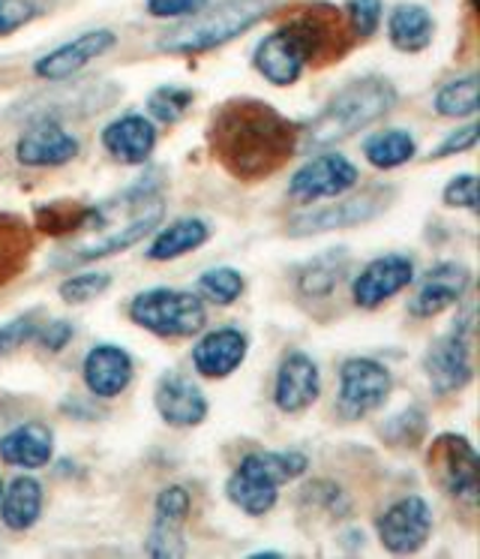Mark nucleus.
<instances>
[{
    "instance_id": "f257e3e1",
    "label": "nucleus",
    "mask_w": 480,
    "mask_h": 559,
    "mask_svg": "<svg viewBox=\"0 0 480 559\" xmlns=\"http://www.w3.org/2000/svg\"><path fill=\"white\" fill-rule=\"evenodd\" d=\"M214 151L235 178H264L298 147V130L264 103H228L214 121Z\"/></svg>"
},
{
    "instance_id": "f03ea898",
    "label": "nucleus",
    "mask_w": 480,
    "mask_h": 559,
    "mask_svg": "<svg viewBox=\"0 0 480 559\" xmlns=\"http://www.w3.org/2000/svg\"><path fill=\"white\" fill-rule=\"evenodd\" d=\"M396 91L384 79H358L343 87L322 115L303 130V147H327L355 135L372 121H379L384 111L394 109Z\"/></svg>"
},
{
    "instance_id": "7ed1b4c3",
    "label": "nucleus",
    "mask_w": 480,
    "mask_h": 559,
    "mask_svg": "<svg viewBox=\"0 0 480 559\" xmlns=\"http://www.w3.org/2000/svg\"><path fill=\"white\" fill-rule=\"evenodd\" d=\"M267 10H271V0H226L211 10H199L187 15V22L175 27L168 37L159 39V49L171 55H199V51L216 49L243 31H250L255 22H262Z\"/></svg>"
},
{
    "instance_id": "20e7f679",
    "label": "nucleus",
    "mask_w": 480,
    "mask_h": 559,
    "mask_svg": "<svg viewBox=\"0 0 480 559\" xmlns=\"http://www.w3.org/2000/svg\"><path fill=\"white\" fill-rule=\"evenodd\" d=\"M307 469V457L298 451H279V454H250L243 457L235 475L228 478V499L252 518L267 514L276 506V487L298 478Z\"/></svg>"
},
{
    "instance_id": "39448f33",
    "label": "nucleus",
    "mask_w": 480,
    "mask_h": 559,
    "mask_svg": "<svg viewBox=\"0 0 480 559\" xmlns=\"http://www.w3.org/2000/svg\"><path fill=\"white\" fill-rule=\"evenodd\" d=\"M130 317L135 325L159 337H192L204 329V305L199 295L180 289H151L132 298Z\"/></svg>"
},
{
    "instance_id": "423d86ee",
    "label": "nucleus",
    "mask_w": 480,
    "mask_h": 559,
    "mask_svg": "<svg viewBox=\"0 0 480 559\" xmlns=\"http://www.w3.org/2000/svg\"><path fill=\"white\" fill-rule=\"evenodd\" d=\"M391 385L394 379L387 373V367L372 358H348L339 373V406L351 418L372 413L387 401Z\"/></svg>"
},
{
    "instance_id": "0eeeda50",
    "label": "nucleus",
    "mask_w": 480,
    "mask_h": 559,
    "mask_svg": "<svg viewBox=\"0 0 480 559\" xmlns=\"http://www.w3.org/2000/svg\"><path fill=\"white\" fill-rule=\"evenodd\" d=\"M310 61L307 39L300 37L295 25L279 27L271 37H264L255 49V70L271 82V85H295Z\"/></svg>"
},
{
    "instance_id": "6e6552de",
    "label": "nucleus",
    "mask_w": 480,
    "mask_h": 559,
    "mask_svg": "<svg viewBox=\"0 0 480 559\" xmlns=\"http://www.w3.org/2000/svg\"><path fill=\"white\" fill-rule=\"evenodd\" d=\"M430 463L439 481L444 485L447 493H454L456 499L466 502H478V454L468 445V439L463 437H439L432 445Z\"/></svg>"
},
{
    "instance_id": "1a4fd4ad",
    "label": "nucleus",
    "mask_w": 480,
    "mask_h": 559,
    "mask_svg": "<svg viewBox=\"0 0 480 559\" xmlns=\"http://www.w3.org/2000/svg\"><path fill=\"white\" fill-rule=\"evenodd\" d=\"M468 331L471 322L459 325L451 334H444L432 343L430 353L423 358L427 377H430L432 389L439 394H451V391L466 389L471 379V355H468Z\"/></svg>"
},
{
    "instance_id": "9d476101",
    "label": "nucleus",
    "mask_w": 480,
    "mask_h": 559,
    "mask_svg": "<svg viewBox=\"0 0 480 559\" xmlns=\"http://www.w3.org/2000/svg\"><path fill=\"white\" fill-rule=\"evenodd\" d=\"M432 533L430 506L420 497L399 499L396 506L384 511L379 521V538L387 550L394 554H415L418 547L427 545Z\"/></svg>"
},
{
    "instance_id": "9b49d317",
    "label": "nucleus",
    "mask_w": 480,
    "mask_h": 559,
    "mask_svg": "<svg viewBox=\"0 0 480 559\" xmlns=\"http://www.w3.org/2000/svg\"><path fill=\"white\" fill-rule=\"evenodd\" d=\"M355 183H358V169L343 154H322V157L310 159L303 169L295 171L288 193L300 202H315V199L343 195Z\"/></svg>"
},
{
    "instance_id": "f8f14e48",
    "label": "nucleus",
    "mask_w": 480,
    "mask_h": 559,
    "mask_svg": "<svg viewBox=\"0 0 480 559\" xmlns=\"http://www.w3.org/2000/svg\"><path fill=\"white\" fill-rule=\"evenodd\" d=\"M411 280H415V265L408 255H382V259H375L363 267L355 280V301L360 307H379L391 295L403 293Z\"/></svg>"
},
{
    "instance_id": "ddd939ff",
    "label": "nucleus",
    "mask_w": 480,
    "mask_h": 559,
    "mask_svg": "<svg viewBox=\"0 0 480 559\" xmlns=\"http://www.w3.org/2000/svg\"><path fill=\"white\" fill-rule=\"evenodd\" d=\"M319 391H322V379H319V367L310 355H286V361L279 365V373H276V406L283 413H303L307 406L319 401Z\"/></svg>"
},
{
    "instance_id": "4468645a",
    "label": "nucleus",
    "mask_w": 480,
    "mask_h": 559,
    "mask_svg": "<svg viewBox=\"0 0 480 559\" xmlns=\"http://www.w3.org/2000/svg\"><path fill=\"white\" fill-rule=\"evenodd\" d=\"M468 283H471V274H468L463 265H454V262H444V265H435L420 283L418 295L411 298V317L430 319L439 317L442 310L454 307L463 295H466Z\"/></svg>"
},
{
    "instance_id": "2eb2a0df",
    "label": "nucleus",
    "mask_w": 480,
    "mask_h": 559,
    "mask_svg": "<svg viewBox=\"0 0 480 559\" xmlns=\"http://www.w3.org/2000/svg\"><path fill=\"white\" fill-rule=\"evenodd\" d=\"M111 46H115V34L111 31H91V34H82L79 39H72L67 46L55 49L46 58H39L34 73L39 79H46V82H63V79H70L79 70H84L87 63L99 58Z\"/></svg>"
},
{
    "instance_id": "dca6fc26",
    "label": "nucleus",
    "mask_w": 480,
    "mask_h": 559,
    "mask_svg": "<svg viewBox=\"0 0 480 559\" xmlns=\"http://www.w3.org/2000/svg\"><path fill=\"white\" fill-rule=\"evenodd\" d=\"M247 349H250V341L247 334H240L238 329H219L211 331L207 337L195 343L192 349V365L202 377L223 379L228 373H235L243 358H247Z\"/></svg>"
},
{
    "instance_id": "f3484780",
    "label": "nucleus",
    "mask_w": 480,
    "mask_h": 559,
    "mask_svg": "<svg viewBox=\"0 0 480 559\" xmlns=\"http://www.w3.org/2000/svg\"><path fill=\"white\" fill-rule=\"evenodd\" d=\"M387 205L382 193H363L358 199H346V202H334V205L319 207L312 214H303L291 223V235H312V231L327 229H346V226H358L372 219L382 207Z\"/></svg>"
},
{
    "instance_id": "a211bd4d",
    "label": "nucleus",
    "mask_w": 480,
    "mask_h": 559,
    "mask_svg": "<svg viewBox=\"0 0 480 559\" xmlns=\"http://www.w3.org/2000/svg\"><path fill=\"white\" fill-rule=\"evenodd\" d=\"M15 154L24 166H63L79 154V142L60 123L43 121L19 139Z\"/></svg>"
},
{
    "instance_id": "6ab92c4d",
    "label": "nucleus",
    "mask_w": 480,
    "mask_h": 559,
    "mask_svg": "<svg viewBox=\"0 0 480 559\" xmlns=\"http://www.w3.org/2000/svg\"><path fill=\"white\" fill-rule=\"evenodd\" d=\"M132 358L120 346L103 343L94 346L84 358V385L94 391L96 397H118L120 391L130 385Z\"/></svg>"
},
{
    "instance_id": "aec40b11",
    "label": "nucleus",
    "mask_w": 480,
    "mask_h": 559,
    "mask_svg": "<svg viewBox=\"0 0 480 559\" xmlns=\"http://www.w3.org/2000/svg\"><path fill=\"white\" fill-rule=\"evenodd\" d=\"M156 409L171 427H195L207 415V401L190 379L166 377L156 385Z\"/></svg>"
},
{
    "instance_id": "412c9836",
    "label": "nucleus",
    "mask_w": 480,
    "mask_h": 559,
    "mask_svg": "<svg viewBox=\"0 0 480 559\" xmlns=\"http://www.w3.org/2000/svg\"><path fill=\"white\" fill-rule=\"evenodd\" d=\"M103 145L115 159L127 163V166H139L151 157L156 145L154 123L142 118V115H127L120 121L108 123L103 133Z\"/></svg>"
},
{
    "instance_id": "4be33fe9",
    "label": "nucleus",
    "mask_w": 480,
    "mask_h": 559,
    "mask_svg": "<svg viewBox=\"0 0 480 559\" xmlns=\"http://www.w3.org/2000/svg\"><path fill=\"white\" fill-rule=\"evenodd\" d=\"M51 430L43 425H22L0 439V457L22 469H39L51 461Z\"/></svg>"
},
{
    "instance_id": "5701e85b",
    "label": "nucleus",
    "mask_w": 480,
    "mask_h": 559,
    "mask_svg": "<svg viewBox=\"0 0 480 559\" xmlns=\"http://www.w3.org/2000/svg\"><path fill=\"white\" fill-rule=\"evenodd\" d=\"M39 511H43V487L34 478H15L3 493H0V518L3 523L15 530V533H24L31 530L36 521H39Z\"/></svg>"
},
{
    "instance_id": "b1692460",
    "label": "nucleus",
    "mask_w": 480,
    "mask_h": 559,
    "mask_svg": "<svg viewBox=\"0 0 480 559\" xmlns=\"http://www.w3.org/2000/svg\"><path fill=\"white\" fill-rule=\"evenodd\" d=\"M159 217H163V207L159 205L147 207V211H142V214L132 219V223L120 226L118 231H111V235L103 238V241L87 243V247H82L79 253H70V262H94V259H103V255L127 250V247H132V243L142 241L144 235H151L156 223H159Z\"/></svg>"
},
{
    "instance_id": "393cba45",
    "label": "nucleus",
    "mask_w": 480,
    "mask_h": 559,
    "mask_svg": "<svg viewBox=\"0 0 480 559\" xmlns=\"http://www.w3.org/2000/svg\"><path fill=\"white\" fill-rule=\"evenodd\" d=\"M432 15L418 3H403L391 13L387 31L399 51H423L432 43Z\"/></svg>"
},
{
    "instance_id": "a878e982",
    "label": "nucleus",
    "mask_w": 480,
    "mask_h": 559,
    "mask_svg": "<svg viewBox=\"0 0 480 559\" xmlns=\"http://www.w3.org/2000/svg\"><path fill=\"white\" fill-rule=\"evenodd\" d=\"M207 226H204L202 219L195 217H183L175 219L171 226L159 231L151 243V250H147V259H154V262H168V259H178V255L190 253L195 247H202L207 241Z\"/></svg>"
},
{
    "instance_id": "bb28decb",
    "label": "nucleus",
    "mask_w": 480,
    "mask_h": 559,
    "mask_svg": "<svg viewBox=\"0 0 480 559\" xmlns=\"http://www.w3.org/2000/svg\"><path fill=\"white\" fill-rule=\"evenodd\" d=\"M363 151L375 169H396L415 157V139L406 130H384L372 135Z\"/></svg>"
},
{
    "instance_id": "cd10ccee",
    "label": "nucleus",
    "mask_w": 480,
    "mask_h": 559,
    "mask_svg": "<svg viewBox=\"0 0 480 559\" xmlns=\"http://www.w3.org/2000/svg\"><path fill=\"white\" fill-rule=\"evenodd\" d=\"M346 267V253L343 250H331V253L312 259L307 271L300 274V289L307 295H327L339 283V274Z\"/></svg>"
},
{
    "instance_id": "c85d7f7f",
    "label": "nucleus",
    "mask_w": 480,
    "mask_h": 559,
    "mask_svg": "<svg viewBox=\"0 0 480 559\" xmlns=\"http://www.w3.org/2000/svg\"><path fill=\"white\" fill-rule=\"evenodd\" d=\"M435 111L444 118H468L478 111V75L456 79L444 85L435 97Z\"/></svg>"
},
{
    "instance_id": "c756f323",
    "label": "nucleus",
    "mask_w": 480,
    "mask_h": 559,
    "mask_svg": "<svg viewBox=\"0 0 480 559\" xmlns=\"http://www.w3.org/2000/svg\"><path fill=\"white\" fill-rule=\"evenodd\" d=\"M199 293L214 305H235L243 293V274L235 267H214L199 280Z\"/></svg>"
},
{
    "instance_id": "7c9ffc66",
    "label": "nucleus",
    "mask_w": 480,
    "mask_h": 559,
    "mask_svg": "<svg viewBox=\"0 0 480 559\" xmlns=\"http://www.w3.org/2000/svg\"><path fill=\"white\" fill-rule=\"evenodd\" d=\"M27 255V238L15 219L0 217V280H10Z\"/></svg>"
},
{
    "instance_id": "2f4dec72",
    "label": "nucleus",
    "mask_w": 480,
    "mask_h": 559,
    "mask_svg": "<svg viewBox=\"0 0 480 559\" xmlns=\"http://www.w3.org/2000/svg\"><path fill=\"white\" fill-rule=\"evenodd\" d=\"M190 106H192V94L190 91H183V87H159V91H154L151 99H147V109H151V115H154L156 121H163V123L180 121Z\"/></svg>"
},
{
    "instance_id": "473e14b6",
    "label": "nucleus",
    "mask_w": 480,
    "mask_h": 559,
    "mask_svg": "<svg viewBox=\"0 0 480 559\" xmlns=\"http://www.w3.org/2000/svg\"><path fill=\"white\" fill-rule=\"evenodd\" d=\"M111 286V277L103 271H87V274H75V277L63 280L60 283V298L70 301V305H82L91 301L96 295H103Z\"/></svg>"
},
{
    "instance_id": "72a5a7b5",
    "label": "nucleus",
    "mask_w": 480,
    "mask_h": 559,
    "mask_svg": "<svg viewBox=\"0 0 480 559\" xmlns=\"http://www.w3.org/2000/svg\"><path fill=\"white\" fill-rule=\"evenodd\" d=\"M147 554L151 557H180L183 542H180V523H168L156 518V526L147 538Z\"/></svg>"
},
{
    "instance_id": "f704fd0d",
    "label": "nucleus",
    "mask_w": 480,
    "mask_h": 559,
    "mask_svg": "<svg viewBox=\"0 0 480 559\" xmlns=\"http://www.w3.org/2000/svg\"><path fill=\"white\" fill-rule=\"evenodd\" d=\"M190 514V493L183 487H166L156 497V518L168 523H183Z\"/></svg>"
},
{
    "instance_id": "c9c22d12",
    "label": "nucleus",
    "mask_w": 480,
    "mask_h": 559,
    "mask_svg": "<svg viewBox=\"0 0 480 559\" xmlns=\"http://www.w3.org/2000/svg\"><path fill=\"white\" fill-rule=\"evenodd\" d=\"M348 19L360 37H372L382 22V3L379 0H348Z\"/></svg>"
},
{
    "instance_id": "e433bc0d",
    "label": "nucleus",
    "mask_w": 480,
    "mask_h": 559,
    "mask_svg": "<svg viewBox=\"0 0 480 559\" xmlns=\"http://www.w3.org/2000/svg\"><path fill=\"white\" fill-rule=\"evenodd\" d=\"M36 337V325L31 317L22 319H12L7 325H0V355H10L15 353L19 346H24L27 341H34Z\"/></svg>"
},
{
    "instance_id": "4c0bfd02",
    "label": "nucleus",
    "mask_w": 480,
    "mask_h": 559,
    "mask_svg": "<svg viewBox=\"0 0 480 559\" xmlns=\"http://www.w3.org/2000/svg\"><path fill=\"white\" fill-rule=\"evenodd\" d=\"M444 202L451 207H478V178L475 175H459L444 187Z\"/></svg>"
},
{
    "instance_id": "58836bf2",
    "label": "nucleus",
    "mask_w": 480,
    "mask_h": 559,
    "mask_svg": "<svg viewBox=\"0 0 480 559\" xmlns=\"http://www.w3.org/2000/svg\"><path fill=\"white\" fill-rule=\"evenodd\" d=\"M34 19V7L27 0H0V37L12 34Z\"/></svg>"
},
{
    "instance_id": "ea45409f",
    "label": "nucleus",
    "mask_w": 480,
    "mask_h": 559,
    "mask_svg": "<svg viewBox=\"0 0 480 559\" xmlns=\"http://www.w3.org/2000/svg\"><path fill=\"white\" fill-rule=\"evenodd\" d=\"M478 123H468V127H463V130H456V133H451L447 139H444L442 145L435 147V154L432 157L442 159V157H451V154H463V151H468V147L478 145Z\"/></svg>"
},
{
    "instance_id": "a19ab883",
    "label": "nucleus",
    "mask_w": 480,
    "mask_h": 559,
    "mask_svg": "<svg viewBox=\"0 0 480 559\" xmlns=\"http://www.w3.org/2000/svg\"><path fill=\"white\" fill-rule=\"evenodd\" d=\"M204 0H147V10L156 19H183V15L199 13Z\"/></svg>"
},
{
    "instance_id": "79ce46f5",
    "label": "nucleus",
    "mask_w": 480,
    "mask_h": 559,
    "mask_svg": "<svg viewBox=\"0 0 480 559\" xmlns=\"http://www.w3.org/2000/svg\"><path fill=\"white\" fill-rule=\"evenodd\" d=\"M72 325L67 322V319H55V322H48L46 329H43V334H39V343L46 346L48 353H60L67 343L72 341Z\"/></svg>"
},
{
    "instance_id": "37998d69",
    "label": "nucleus",
    "mask_w": 480,
    "mask_h": 559,
    "mask_svg": "<svg viewBox=\"0 0 480 559\" xmlns=\"http://www.w3.org/2000/svg\"><path fill=\"white\" fill-rule=\"evenodd\" d=\"M0 493H3V485H0Z\"/></svg>"
}]
</instances>
